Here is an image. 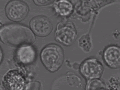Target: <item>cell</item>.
<instances>
[{"label":"cell","instance_id":"7a4b0ae2","mask_svg":"<svg viewBox=\"0 0 120 90\" xmlns=\"http://www.w3.org/2000/svg\"><path fill=\"white\" fill-rule=\"evenodd\" d=\"M40 57L46 68L51 72H55L63 65L64 60V52L59 45L49 44L42 49Z\"/></svg>","mask_w":120,"mask_h":90},{"label":"cell","instance_id":"277c9868","mask_svg":"<svg viewBox=\"0 0 120 90\" xmlns=\"http://www.w3.org/2000/svg\"><path fill=\"white\" fill-rule=\"evenodd\" d=\"M29 12L27 4L21 0H12L7 4L5 12L7 17L14 22H20L26 18Z\"/></svg>","mask_w":120,"mask_h":90},{"label":"cell","instance_id":"7c38bea8","mask_svg":"<svg viewBox=\"0 0 120 90\" xmlns=\"http://www.w3.org/2000/svg\"><path fill=\"white\" fill-rule=\"evenodd\" d=\"M3 51L2 50L1 48L0 47V64L3 60Z\"/></svg>","mask_w":120,"mask_h":90},{"label":"cell","instance_id":"52a82bcc","mask_svg":"<svg viewBox=\"0 0 120 90\" xmlns=\"http://www.w3.org/2000/svg\"><path fill=\"white\" fill-rule=\"evenodd\" d=\"M15 56L19 63L24 64H31L35 60L37 52L31 45H23L16 50Z\"/></svg>","mask_w":120,"mask_h":90},{"label":"cell","instance_id":"5b68a950","mask_svg":"<svg viewBox=\"0 0 120 90\" xmlns=\"http://www.w3.org/2000/svg\"><path fill=\"white\" fill-rule=\"evenodd\" d=\"M104 67L100 61L95 58L85 60L80 66L81 74L87 80L100 78L104 71Z\"/></svg>","mask_w":120,"mask_h":90},{"label":"cell","instance_id":"6da1fadb","mask_svg":"<svg viewBox=\"0 0 120 90\" xmlns=\"http://www.w3.org/2000/svg\"><path fill=\"white\" fill-rule=\"evenodd\" d=\"M0 39L7 45L14 47L31 45L36 38L32 30L18 24L5 25L0 30Z\"/></svg>","mask_w":120,"mask_h":90},{"label":"cell","instance_id":"8fae6325","mask_svg":"<svg viewBox=\"0 0 120 90\" xmlns=\"http://www.w3.org/2000/svg\"><path fill=\"white\" fill-rule=\"evenodd\" d=\"M36 4L38 6H46L53 3L55 0H33Z\"/></svg>","mask_w":120,"mask_h":90},{"label":"cell","instance_id":"30bf717a","mask_svg":"<svg viewBox=\"0 0 120 90\" xmlns=\"http://www.w3.org/2000/svg\"><path fill=\"white\" fill-rule=\"evenodd\" d=\"M105 84L98 79L88 80L86 86V90L106 89Z\"/></svg>","mask_w":120,"mask_h":90},{"label":"cell","instance_id":"8992f818","mask_svg":"<svg viewBox=\"0 0 120 90\" xmlns=\"http://www.w3.org/2000/svg\"><path fill=\"white\" fill-rule=\"evenodd\" d=\"M32 30L36 35L45 37L52 32L53 26L50 19L45 16H37L31 19L30 22Z\"/></svg>","mask_w":120,"mask_h":90},{"label":"cell","instance_id":"9c48e42d","mask_svg":"<svg viewBox=\"0 0 120 90\" xmlns=\"http://www.w3.org/2000/svg\"><path fill=\"white\" fill-rule=\"evenodd\" d=\"M56 12L62 16H67L71 14L73 9L72 4L67 0H59L54 5Z\"/></svg>","mask_w":120,"mask_h":90},{"label":"cell","instance_id":"3957f363","mask_svg":"<svg viewBox=\"0 0 120 90\" xmlns=\"http://www.w3.org/2000/svg\"><path fill=\"white\" fill-rule=\"evenodd\" d=\"M55 36L56 41L66 46H70L74 44L77 34L73 23L67 21L59 23Z\"/></svg>","mask_w":120,"mask_h":90},{"label":"cell","instance_id":"ba28073f","mask_svg":"<svg viewBox=\"0 0 120 90\" xmlns=\"http://www.w3.org/2000/svg\"><path fill=\"white\" fill-rule=\"evenodd\" d=\"M103 59L106 64L111 68H119L120 49L119 46L111 45L108 46L103 52Z\"/></svg>","mask_w":120,"mask_h":90}]
</instances>
